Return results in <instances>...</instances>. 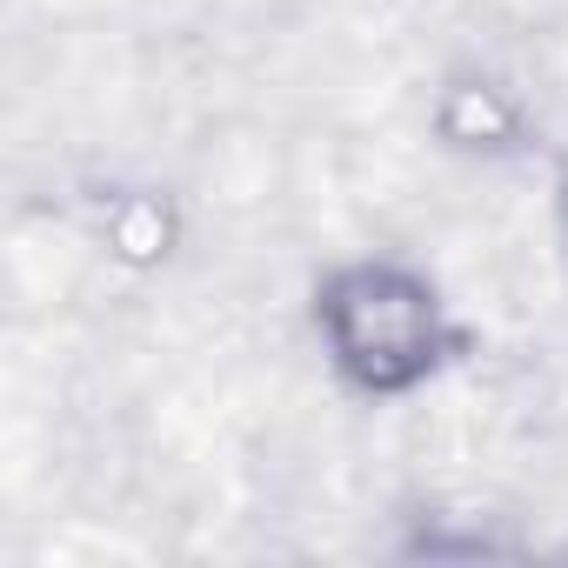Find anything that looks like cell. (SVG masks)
<instances>
[{
  "instance_id": "cell-1",
  "label": "cell",
  "mask_w": 568,
  "mask_h": 568,
  "mask_svg": "<svg viewBox=\"0 0 568 568\" xmlns=\"http://www.w3.org/2000/svg\"><path fill=\"white\" fill-rule=\"evenodd\" d=\"M322 342L348 382L368 395H402L428 382L442 355V308L422 274L395 261H355L335 267L322 288Z\"/></svg>"
},
{
  "instance_id": "cell-2",
  "label": "cell",
  "mask_w": 568,
  "mask_h": 568,
  "mask_svg": "<svg viewBox=\"0 0 568 568\" xmlns=\"http://www.w3.org/2000/svg\"><path fill=\"white\" fill-rule=\"evenodd\" d=\"M435 128H442V141H455V148H495V141L515 134V108H508L501 88H488V81H455V88L442 94V108H435Z\"/></svg>"
}]
</instances>
